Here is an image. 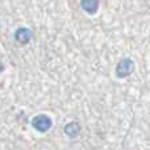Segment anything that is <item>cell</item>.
Returning a JSON list of instances; mask_svg holds the SVG:
<instances>
[{
  "instance_id": "7a4b0ae2",
  "label": "cell",
  "mask_w": 150,
  "mask_h": 150,
  "mask_svg": "<svg viewBox=\"0 0 150 150\" xmlns=\"http://www.w3.org/2000/svg\"><path fill=\"white\" fill-rule=\"evenodd\" d=\"M136 66L130 58H122L116 66V75L119 78H127L133 74Z\"/></svg>"
},
{
  "instance_id": "3957f363",
  "label": "cell",
  "mask_w": 150,
  "mask_h": 150,
  "mask_svg": "<svg viewBox=\"0 0 150 150\" xmlns=\"http://www.w3.org/2000/svg\"><path fill=\"white\" fill-rule=\"evenodd\" d=\"M15 41H17L20 45H28L33 38V32L26 26H18L13 33Z\"/></svg>"
},
{
  "instance_id": "8992f818",
  "label": "cell",
  "mask_w": 150,
  "mask_h": 150,
  "mask_svg": "<svg viewBox=\"0 0 150 150\" xmlns=\"http://www.w3.org/2000/svg\"><path fill=\"white\" fill-rule=\"evenodd\" d=\"M4 70H5V65L1 62V61H0V73H3Z\"/></svg>"
},
{
  "instance_id": "277c9868",
  "label": "cell",
  "mask_w": 150,
  "mask_h": 150,
  "mask_svg": "<svg viewBox=\"0 0 150 150\" xmlns=\"http://www.w3.org/2000/svg\"><path fill=\"white\" fill-rule=\"evenodd\" d=\"M100 1L99 0H80V7L88 15H95L99 11Z\"/></svg>"
},
{
  "instance_id": "6da1fadb",
  "label": "cell",
  "mask_w": 150,
  "mask_h": 150,
  "mask_svg": "<svg viewBox=\"0 0 150 150\" xmlns=\"http://www.w3.org/2000/svg\"><path fill=\"white\" fill-rule=\"evenodd\" d=\"M32 127L34 130H37L38 133H46L52 129L53 127V120L50 116L45 113H40L32 119Z\"/></svg>"
},
{
  "instance_id": "5b68a950",
  "label": "cell",
  "mask_w": 150,
  "mask_h": 150,
  "mask_svg": "<svg viewBox=\"0 0 150 150\" xmlns=\"http://www.w3.org/2000/svg\"><path fill=\"white\" fill-rule=\"evenodd\" d=\"M80 130H82V128H80V124L76 121H71L69 122V124L65 125V128H63V132H65V134L67 136V137L70 138H76L78 136H79Z\"/></svg>"
}]
</instances>
